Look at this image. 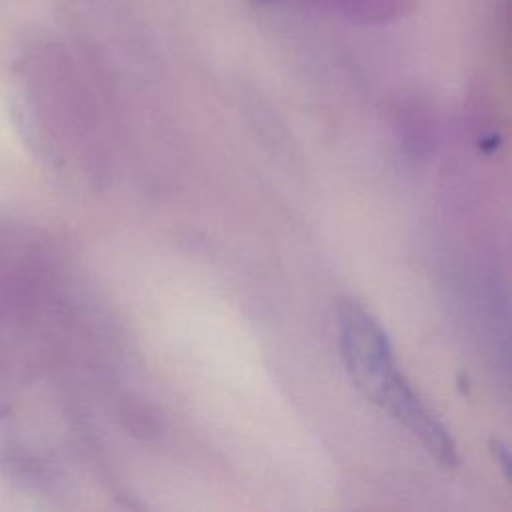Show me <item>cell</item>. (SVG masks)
<instances>
[{"instance_id": "cell-1", "label": "cell", "mask_w": 512, "mask_h": 512, "mask_svg": "<svg viewBox=\"0 0 512 512\" xmlns=\"http://www.w3.org/2000/svg\"><path fill=\"white\" fill-rule=\"evenodd\" d=\"M54 304V268L44 238L0 212V476L46 478L34 400L44 364V326Z\"/></svg>"}, {"instance_id": "cell-2", "label": "cell", "mask_w": 512, "mask_h": 512, "mask_svg": "<svg viewBox=\"0 0 512 512\" xmlns=\"http://www.w3.org/2000/svg\"><path fill=\"white\" fill-rule=\"evenodd\" d=\"M338 330L342 360L356 388L418 438L440 466L454 468L458 454L450 432L402 374L380 324L346 300L338 310Z\"/></svg>"}]
</instances>
